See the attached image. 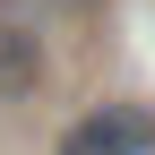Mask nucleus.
<instances>
[{
  "label": "nucleus",
  "mask_w": 155,
  "mask_h": 155,
  "mask_svg": "<svg viewBox=\"0 0 155 155\" xmlns=\"http://www.w3.org/2000/svg\"><path fill=\"white\" fill-rule=\"evenodd\" d=\"M61 155H155V112L147 104H104L61 129Z\"/></svg>",
  "instance_id": "1"
},
{
  "label": "nucleus",
  "mask_w": 155,
  "mask_h": 155,
  "mask_svg": "<svg viewBox=\"0 0 155 155\" xmlns=\"http://www.w3.org/2000/svg\"><path fill=\"white\" fill-rule=\"evenodd\" d=\"M43 78V35H35V9L26 0H0V104L35 95Z\"/></svg>",
  "instance_id": "2"
}]
</instances>
